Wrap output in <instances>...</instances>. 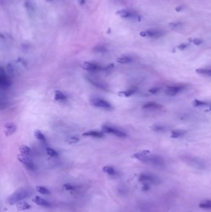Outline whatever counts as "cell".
Instances as JSON below:
<instances>
[{
	"label": "cell",
	"instance_id": "1",
	"mask_svg": "<svg viewBox=\"0 0 211 212\" xmlns=\"http://www.w3.org/2000/svg\"><path fill=\"white\" fill-rule=\"evenodd\" d=\"M137 160L156 167H163L165 165V161L164 157L160 155L150 154L149 151H143L142 152L137 153L133 155Z\"/></svg>",
	"mask_w": 211,
	"mask_h": 212
},
{
	"label": "cell",
	"instance_id": "2",
	"mask_svg": "<svg viewBox=\"0 0 211 212\" xmlns=\"http://www.w3.org/2000/svg\"><path fill=\"white\" fill-rule=\"evenodd\" d=\"M181 159L186 164L195 169H204L206 167V165L204 161L197 157L185 155L182 156L181 157Z\"/></svg>",
	"mask_w": 211,
	"mask_h": 212
},
{
	"label": "cell",
	"instance_id": "3",
	"mask_svg": "<svg viewBox=\"0 0 211 212\" xmlns=\"http://www.w3.org/2000/svg\"><path fill=\"white\" fill-rule=\"evenodd\" d=\"M30 195V192L26 189H19L8 197L7 202L10 205L17 203L23 199L27 198Z\"/></svg>",
	"mask_w": 211,
	"mask_h": 212
},
{
	"label": "cell",
	"instance_id": "4",
	"mask_svg": "<svg viewBox=\"0 0 211 212\" xmlns=\"http://www.w3.org/2000/svg\"><path fill=\"white\" fill-rule=\"evenodd\" d=\"M139 181L146 184H153L158 185L162 182V181L159 177L152 174H142L139 177Z\"/></svg>",
	"mask_w": 211,
	"mask_h": 212
},
{
	"label": "cell",
	"instance_id": "5",
	"mask_svg": "<svg viewBox=\"0 0 211 212\" xmlns=\"http://www.w3.org/2000/svg\"><path fill=\"white\" fill-rule=\"evenodd\" d=\"M90 104L91 105L93 106V107L97 108H100L106 110H111L113 109L112 105L110 103H109L107 100L98 97H94L91 99L90 100Z\"/></svg>",
	"mask_w": 211,
	"mask_h": 212
},
{
	"label": "cell",
	"instance_id": "6",
	"mask_svg": "<svg viewBox=\"0 0 211 212\" xmlns=\"http://www.w3.org/2000/svg\"><path fill=\"white\" fill-rule=\"evenodd\" d=\"M141 36L142 37H148L150 38H159L165 35V32L159 29H148L145 31H142L140 33Z\"/></svg>",
	"mask_w": 211,
	"mask_h": 212
},
{
	"label": "cell",
	"instance_id": "7",
	"mask_svg": "<svg viewBox=\"0 0 211 212\" xmlns=\"http://www.w3.org/2000/svg\"><path fill=\"white\" fill-rule=\"evenodd\" d=\"M11 85V82L9 77L6 75L3 68L0 69V86L3 89H8Z\"/></svg>",
	"mask_w": 211,
	"mask_h": 212
},
{
	"label": "cell",
	"instance_id": "8",
	"mask_svg": "<svg viewBox=\"0 0 211 212\" xmlns=\"http://www.w3.org/2000/svg\"><path fill=\"white\" fill-rule=\"evenodd\" d=\"M102 131L104 133H111L113 135H116L118 137H126L127 136L126 133L122 130H120L119 129L115 128H112L111 127L107 126V125H104L102 127Z\"/></svg>",
	"mask_w": 211,
	"mask_h": 212
},
{
	"label": "cell",
	"instance_id": "9",
	"mask_svg": "<svg viewBox=\"0 0 211 212\" xmlns=\"http://www.w3.org/2000/svg\"><path fill=\"white\" fill-rule=\"evenodd\" d=\"M185 87L182 85H175L167 87L165 93L169 96H175L185 89Z\"/></svg>",
	"mask_w": 211,
	"mask_h": 212
},
{
	"label": "cell",
	"instance_id": "10",
	"mask_svg": "<svg viewBox=\"0 0 211 212\" xmlns=\"http://www.w3.org/2000/svg\"><path fill=\"white\" fill-rule=\"evenodd\" d=\"M82 68L84 70L89 71H97L102 70V68L100 65L89 62H86L84 63V64L82 65Z\"/></svg>",
	"mask_w": 211,
	"mask_h": 212
},
{
	"label": "cell",
	"instance_id": "11",
	"mask_svg": "<svg viewBox=\"0 0 211 212\" xmlns=\"http://www.w3.org/2000/svg\"><path fill=\"white\" fill-rule=\"evenodd\" d=\"M17 127L16 125L13 123H8L5 125V135L8 137L13 133H14L16 131Z\"/></svg>",
	"mask_w": 211,
	"mask_h": 212
},
{
	"label": "cell",
	"instance_id": "12",
	"mask_svg": "<svg viewBox=\"0 0 211 212\" xmlns=\"http://www.w3.org/2000/svg\"><path fill=\"white\" fill-rule=\"evenodd\" d=\"M162 108V105L156 103L155 102H149L146 104H145L142 108L144 109H147V110H157L160 109Z\"/></svg>",
	"mask_w": 211,
	"mask_h": 212
},
{
	"label": "cell",
	"instance_id": "13",
	"mask_svg": "<svg viewBox=\"0 0 211 212\" xmlns=\"http://www.w3.org/2000/svg\"><path fill=\"white\" fill-rule=\"evenodd\" d=\"M86 79L91 84H92L95 87H96V88H97L101 90H103V91H109L107 86H105V85H103L101 83L98 82V81H96V80H95L91 78H89V77H87Z\"/></svg>",
	"mask_w": 211,
	"mask_h": 212
},
{
	"label": "cell",
	"instance_id": "14",
	"mask_svg": "<svg viewBox=\"0 0 211 212\" xmlns=\"http://www.w3.org/2000/svg\"><path fill=\"white\" fill-rule=\"evenodd\" d=\"M82 136L84 137H90L94 138H103L104 136V134L102 132L99 131H87L82 134Z\"/></svg>",
	"mask_w": 211,
	"mask_h": 212
},
{
	"label": "cell",
	"instance_id": "15",
	"mask_svg": "<svg viewBox=\"0 0 211 212\" xmlns=\"http://www.w3.org/2000/svg\"><path fill=\"white\" fill-rule=\"evenodd\" d=\"M35 204H37L38 206H44V207H48L50 206V204L48 202H47L46 200L43 199L42 198L38 197V196H36L32 200Z\"/></svg>",
	"mask_w": 211,
	"mask_h": 212
},
{
	"label": "cell",
	"instance_id": "16",
	"mask_svg": "<svg viewBox=\"0 0 211 212\" xmlns=\"http://www.w3.org/2000/svg\"><path fill=\"white\" fill-rule=\"evenodd\" d=\"M18 160L25 166H27L30 163H32L30 158L29 157V155H26L23 154H20L18 155Z\"/></svg>",
	"mask_w": 211,
	"mask_h": 212
},
{
	"label": "cell",
	"instance_id": "17",
	"mask_svg": "<svg viewBox=\"0 0 211 212\" xmlns=\"http://www.w3.org/2000/svg\"><path fill=\"white\" fill-rule=\"evenodd\" d=\"M16 208L19 211H22V210H26L29 209L30 208V205H29L26 202L20 201L18 203H17Z\"/></svg>",
	"mask_w": 211,
	"mask_h": 212
},
{
	"label": "cell",
	"instance_id": "18",
	"mask_svg": "<svg viewBox=\"0 0 211 212\" xmlns=\"http://www.w3.org/2000/svg\"><path fill=\"white\" fill-rule=\"evenodd\" d=\"M186 132L181 130H173L171 133V137L173 138H178L184 136L186 134Z\"/></svg>",
	"mask_w": 211,
	"mask_h": 212
},
{
	"label": "cell",
	"instance_id": "19",
	"mask_svg": "<svg viewBox=\"0 0 211 212\" xmlns=\"http://www.w3.org/2000/svg\"><path fill=\"white\" fill-rule=\"evenodd\" d=\"M196 72L201 75H205L211 77V69L210 68H198Z\"/></svg>",
	"mask_w": 211,
	"mask_h": 212
},
{
	"label": "cell",
	"instance_id": "20",
	"mask_svg": "<svg viewBox=\"0 0 211 212\" xmlns=\"http://www.w3.org/2000/svg\"><path fill=\"white\" fill-rule=\"evenodd\" d=\"M133 59L131 57L129 56H122L120 57H118L117 59V61L121 64H126V63H130L131 62H132Z\"/></svg>",
	"mask_w": 211,
	"mask_h": 212
},
{
	"label": "cell",
	"instance_id": "21",
	"mask_svg": "<svg viewBox=\"0 0 211 212\" xmlns=\"http://www.w3.org/2000/svg\"><path fill=\"white\" fill-rule=\"evenodd\" d=\"M34 135L35 137V138L38 140L39 141H42V142H43V143H45L46 141V137L45 136L38 130H36L35 132H34Z\"/></svg>",
	"mask_w": 211,
	"mask_h": 212
},
{
	"label": "cell",
	"instance_id": "22",
	"mask_svg": "<svg viewBox=\"0 0 211 212\" xmlns=\"http://www.w3.org/2000/svg\"><path fill=\"white\" fill-rule=\"evenodd\" d=\"M199 208L205 210H211V200H207L201 202L199 205Z\"/></svg>",
	"mask_w": 211,
	"mask_h": 212
},
{
	"label": "cell",
	"instance_id": "23",
	"mask_svg": "<svg viewBox=\"0 0 211 212\" xmlns=\"http://www.w3.org/2000/svg\"><path fill=\"white\" fill-rule=\"evenodd\" d=\"M67 97L63 92L57 90L55 94V100H65Z\"/></svg>",
	"mask_w": 211,
	"mask_h": 212
},
{
	"label": "cell",
	"instance_id": "24",
	"mask_svg": "<svg viewBox=\"0 0 211 212\" xmlns=\"http://www.w3.org/2000/svg\"><path fill=\"white\" fill-rule=\"evenodd\" d=\"M135 90L134 89H129L127 91H120L118 93V95L120 97H129L132 96L135 92Z\"/></svg>",
	"mask_w": 211,
	"mask_h": 212
},
{
	"label": "cell",
	"instance_id": "25",
	"mask_svg": "<svg viewBox=\"0 0 211 212\" xmlns=\"http://www.w3.org/2000/svg\"><path fill=\"white\" fill-rule=\"evenodd\" d=\"M152 129L157 132H162L166 130V127L162 125L156 124L152 127Z\"/></svg>",
	"mask_w": 211,
	"mask_h": 212
},
{
	"label": "cell",
	"instance_id": "26",
	"mask_svg": "<svg viewBox=\"0 0 211 212\" xmlns=\"http://www.w3.org/2000/svg\"><path fill=\"white\" fill-rule=\"evenodd\" d=\"M19 151L21 153V154H26V155H29L30 153V149L29 147H28L26 145H22L19 148Z\"/></svg>",
	"mask_w": 211,
	"mask_h": 212
},
{
	"label": "cell",
	"instance_id": "27",
	"mask_svg": "<svg viewBox=\"0 0 211 212\" xmlns=\"http://www.w3.org/2000/svg\"><path fill=\"white\" fill-rule=\"evenodd\" d=\"M36 190L43 195H48L50 194V191L46 187L43 186H37Z\"/></svg>",
	"mask_w": 211,
	"mask_h": 212
},
{
	"label": "cell",
	"instance_id": "28",
	"mask_svg": "<svg viewBox=\"0 0 211 212\" xmlns=\"http://www.w3.org/2000/svg\"><path fill=\"white\" fill-rule=\"evenodd\" d=\"M103 171L105 173H107L109 175H114L115 174V169L111 167V166H106L103 168Z\"/></svg>",
	"mask_w": 211,
	"mask_h": 212
},
{
	"label": "cell",
	"instance_id": "29",
	"mask_svg": "<svg viewBox=\"0 0 211 212\" xmlns=\"http://www.w3.org/2000/svg\"><path fill=\"white\" fill-rule=\"evenodd\" d=\"M46 151L47 154L51 157H57L58 156V153L55 149L51 148H46Z\"/></svg>",
	"mask_w": 211,
	"mask_h": 212
},
{
	"label": "cell",
	"instance_id": "30",
	"mask_svg": "<svg viewBox=\"0 0 211 212\" xmlns=\"http://www.w3.org/2000/svg\"><path fill=\"white\" fill-rule=\"evenodd\" d=\"M107 50V48L103 45H98L94 48V51L97 53H103Z\"/></svg>",
	"mask_w": 211,
	"mask_h": 212
},
{
	"label": "cell",
	"instance_id": "31",
	"mask_svg": "<svg viewBox=\"0 0 211 212\" xmlns=\"http://www.w3.org/2000/svg\"><path fill=\"white\" fill-rule=\"evenodd\" d=\"M193 105L196 107H202V106H205L207 105V103L204 101H201V100H195L193 102Z\"/></svg>",
	"mask_w": 211,
	"mask_h": 212
},
{
	"label": "cell",
	"instance_id": "32",
	"mask_svg": "<svg viewBox=\"0 0 211 212\" xmlns=\"http://www.w3.org/2000/svg\"><path fill=\"white\" fill-rule=\"evenodd\" d=\"M79 138L76 137H73L67 140L68 143L70 144H75L79 141Z\"/></svg>",
	"mask_w": 211,
	"mask_h": 212
},
{
	"label": "cell",
	"instance_id": "33",
	"mask_svg": "<svg viewBox=\"0 0 211 212\" xmlns=\"http://www.w3.org/2000/svg\"><path fill=\"white\" fill-rule=\"evenodd\" d=\"M7 71L10 75L13 76L14 75V68L11 63H8L7 65Z\"/></svg>",
	"mask_w": 211,
	"mask_h": 212
},
{
	"label": "cell",
	"instance_id": "34",
	"mask_svg": "<svg viewBox=\"0 0 211 212\" xmlns=\"http://www.w3.org/2000/svg\"><path fill=\"white\" fill-rule=\"evenodd\" d=\"M181 26V23H180V22H172V23H170L169 24V27L173 29H178Z\"/></svg>",
	"mask_w": 211,
	"mask_h": 212
},
{
	"label": "cell",
	"instance_id": "35",
	"mask_svg": "<svg viewBox=\"0 0 211 212\" xmlns=\"http://www.w3.org/2000/svg\"><path fill=\"white\" fill-rule=\"evenodd\" d=\"M25 7L27 10H29V11H33L34 10L33 5H31L29 2H26L25 3Z\"/></svg>",
	"mask_w": 211,
	"mask_h": 212
},
{
	"label": "cell",
	"instance_id": "36",
	"mask_svg": "<svg viewBox=\"0 0 211 212\" xmlns=\"http://www.w3.org/2000/svg\"><path fill=\"white\" fill-rule=\"evenodd\" d=\"M193 42L194 44H195L196 45H199L202 43V40H201L199 39H194L193 40Z\"/></svg>",
	"mask_w": 211,
	"mask_h": 212
},
{
	"label": "cell",
	"instance_id": "37",
	"mask_svg": "<svg viewBox=\"0 0 211 212\" xmlns=\"http://www.w3.org/2000/svg\"><path fill=\"white\" fill-rule=\"evenodd\" d=\"M63 187H64L65 189L68 190L74 189L73 186H71V184H65V185L63 186Z\"/></svg>",
	"mask_w": 211,
	"mask_h": 212
},
{
	"label": "cell",
	"instance_id": "38",
	"mask_svg": "<svg viewBox=\"0 0 211 212\" xmlns=\"http://www.w3.org/2000/svg\"><path fill=\"white\" fill-rule=\"evenodd\" d=\"M159 88H152L151 89H150L149 91V92H150L151 94H155L157 93V92H159Z\"/></svg>",
	"mask_w": 211,
	"mask_h": 212
},
{
	"label": "cell",
	"instance_id": "39",
	"mask_svg": "<svg viewBox=\"0 0 211 212\" xmlns=\"http://www.w3.org/2000/svg\"><path fill=\"white\" fill-rule=\"evenodd\" d=\"M187 46H188V44L186 43H181L178 46V48L180 50H184L187 47Z\"/></svg>",
	"mask_w": 211,
	"mask_h": 212
},
{
	"label": "cell",
	"instance_id": "40",
	"mask_svg": "<svg viewBox=\"0 0 211 212\" xmlns=\"http://www.w3.org/2000/svg\"><path fill=\"white\" fill-rule=\"evenodd\" d=\"M183 9H184V7H183V6H182V5H180V6H177V7L175 8V11H177V12H180V11H182Z\"/></svg>",
	"mask_w": 211,
	"mask_h": 212
},
{
	"label": "cell",
	"instance_id": "41",
	"mask_svg": "<svg viewBox=\"0 0 211 212\" xmlns=\"http://www.w3.org/2000/svg\"><path fill=\"white\" fill-rule=\"evenodd\" d=\"M78 2L81 5H84L86 3V0H78Z\"/></svg>",
	"mask_w": 211,
	"mask_h": 212
},
{
	"label": "cell",
	"instance_id": "42",
	"mask_svg": "<svg viewBox=\"0 0 211 212\" xmlns=\"http://www.w3.org/2000/svg\"><path fill=\"white\" fill-rule=\"evenodd\" d=\"M46 1H48V2H50V1H52V0H46Z\"/></svg>",
	"mask_w": 211,
	"mask_h": 212
},
{
	"label": "cell",
	"instance_id": "43",
	"mask_svg": "<svg viewBox=\"0 0 211 212\" xmlns=\"http://www.w3.org/2000/svg\"><path fill=\"white\" fill-rule=\"evenodd\" d=\"M210 109H211V108H210Z\"/></svg>",
	"mask_w": 211,
	"mask_h": 212
}]
</instances>
